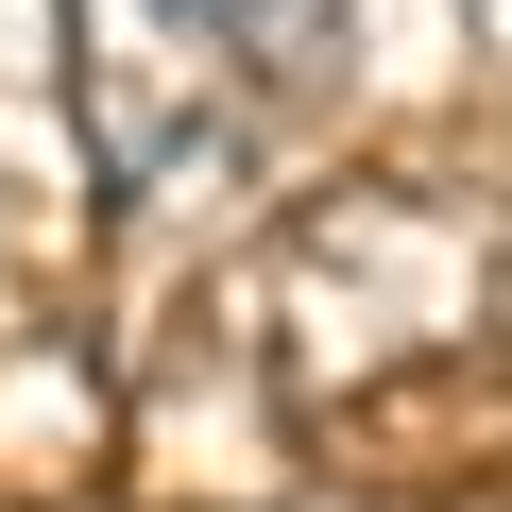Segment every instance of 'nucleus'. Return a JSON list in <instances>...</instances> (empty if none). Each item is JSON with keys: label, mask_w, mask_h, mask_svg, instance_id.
I'll return each instance as SVG.
<instances>
[{"label": "nucleus", "mask_w": 512, "mask_h": 512, "mask_svg": "<svg viewBox=\"0 0 512 512\" xmlns=\"http://www.w3.org/2000/svg\"><path fill=\"white\" fill-rule=\"evenodd\" d=\"M52 18H69V120H86V154L137 205H188L239 154V120H256L239 18L222 0H52Z\"/></svg>", "instance_id": "1"}, {"label": "nucleus", "mask_w": 512, "mask_h": 512, "mask_svg": "<svg viewBox=\"0 0 512 512\" xmlns=\"http://www.w3.org/2000/svg\"><path fill=\"white\" fill-rule=\"evenodd\" d=\"M239 18V52H256V86H308L325 52H342V0H222Z\"/></svg>", "instance_id": "2"}]
</instances>
